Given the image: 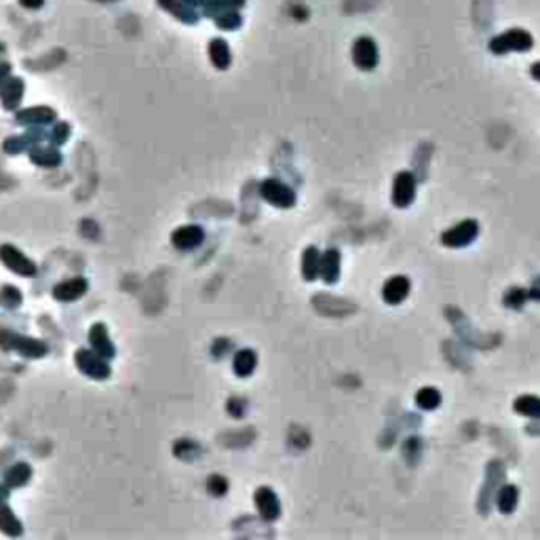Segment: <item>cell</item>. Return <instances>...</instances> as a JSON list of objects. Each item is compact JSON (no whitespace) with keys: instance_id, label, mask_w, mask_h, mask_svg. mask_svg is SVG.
Instances as JSON below:
<instances>
[{"instance_id":"cell-1","label":"cell","mask_w":540,"mask_h":540,"mask_svg":"<svg viewBox=\"0 0 540 540\" xmlns=\"http://www.w3.org/2000/svg\"><path fill=\"white\" fill-rule=\"evenodd\" d=\"M0 349L3 351H17L19 355L28 357V359H39L43 355H47V344L41 340H34V338H25L19 335L15 331L9 329H0Z\"/></svg>"},{"instance_id":"cell-2","label":"cell","mask_w":540,"mask_h":540,"mask_svg":"<svg viewBox=\"0 0 540 540\" xmlns=\"http://www.w3.org/2000/svg\"><path fill=\"white\" fill-rule=\"evenodd\" d=\"M260 194L270 205L281 209H289L295 205V192L279 180H264L260 186Z\"/></svg>"},{"instance_id":"cell-3","label":"cell","mask_w":540,"mask_h":540,"mask_svg":"<svg viewBox=\"0 0 540 540\" xmlns=\"http://www.w3.org/2000/svg\"><path fill=\"white\" fill-rule=\"evenodd\" d=\"M76 365L85 376H89L93 380H106L110 376V365L95 351H79L76 353Z\"/></svg>"},{"instance_id":"cell-4","label":"cell","mask_w":540,"mask_h":540,"mask_svg":"<svg viewBox=\"0 0 540 540\" xmlns=\"http://www.w3.org/2000/svg\"><path fill=\"white\" fill-rule=\"evenodd\" d=\"M492 51L502 55V53H509V51H528L532 47V37L523 30H509L500 34L498 39H494L490 43Z\"/></svg>"},{"instance_id":"cell-5","label":"cell","mask_w":540,"mask_h":540,"mask_svg":"<svg viewBox=\"0 0 540 540\" xmlns=\"http://www.w3.org/2000/svg\"><path fill=\"white\" fill-rule=\"evenodd\" d=\"M0 260H3V264L11 270V273H15L19 277H34V275H37V264H34L30 258H25L13 245H3V247H0Z\"/></svg>"},{"instance_id":"cell-6","label":"cell","mask_w":540,"mask_h":540,"mask_svg":"<svg viewBox=\"0 0 540 540\" xmlns=\"http://www.w3.org/2000/svg\"><path fill=\"white\" fill-rule=\"evenodd\" d=\"M477 232H479V226L475 220H464L442 234V243L448 247H466L475 241Z\"/></svg>"},{"instance_id":"cell-7","label":"cell","mask_w":540,"mask_h":540,"mask_svg":"<svg viewBox=\"0 0 540 540\" xmlns=\"http://www.w3.org/2000/svg\"><path fill=\"white\" fill-rule=\"evenodd\" d=\"M416 198V180L410 172H401L395 178L393 184V202L397 207H410L412 200Z\"/></svg>"},{"instance_id":"cell-8","label":"cell","mask_w":540,"mask_h":540,"mask_svg":"<svg viewBox=\"0 0 540 540\" xmlns=\"http://www.w3.org/2000/svg\"><path fill=\"white\" fill-rule=\"evenodd\" d=\"M256 506H258V513L266 519V521H275L279 515H281V502L277 498V494L270 490V488H258L256 490Z\"/></svg>"},{"instance_id":"cell-9","label":"cell","mask_w":540,"mask_h":540,"mask_svg":"<svg viewBox=\"0 0 540 540\" xmlns=\"http://www.w3.org/2000/svg\"><path fill=\"white\" fill-rule=\"evenodd\" d=\"M353 61L361 68V70H374L376 63H378L376 43L367 37H361L353 47Z\"/></svg>"},{"instance_id":"cell-10","label":"cell","mask_w":540,"mask_h":540,"mask_svg":"<svg viewBox=\"0 0 540 540\" xmlns=\"http://www.w3.org/2000/svg\"><path fill=\"white\" fill-rule=\"evenodd\" d=\"M202 239H205V232H202L200 226H194V224L182 226V228H178V230L172 234L174 247H178V249H182V251L196 249V247L202 243Z\"/></svg>"},{"instance_id":"cell-11","label":"cell","mask_w":540,"mask_h":540,"mask_svg":"<svg viewBox=\"0 0 540 540\" xmlns=\"http://www.w3.org/2000/svg\"><path fill=\"white\" fill-rule=\"evenodd\" d=\"M89 342L93 346V351L97 355H101L104 359H112L116 355V349L110 340V335H108V329L104 323H95L89 331Z\"/></svg>"},{"instance_id":"cell-12","label":"cell","mask_w":540,"mask_h":540,"mask_svg":"<svg viewBox=\"0 0 540 540\" xmlns=\"http://www.w3.org/2000/svg\"><path fill=\"white\" fill-rule=\"evenodd\" d=\"M87 287H89L87 281L79 277V279H70V281L59 283L53 289V295L59 302H74V300H79V298H83L87 293Z\"/></svg>"},{"instance_id":"cell-13","label":"cell","mask_w":540,"mask_h":540,"mask_svg":"<svg viewBox=\"0 0 540 540\" xmlns=\"http://www.w3.org/2000/svg\"><path fill=\"white\" fill-rule=\"evenodd\" d=\"M319 275H321L323 281L329 283V285H333L338 279H340V253H338V249H327V251L321 256Z\"/></svg>"},{"instance_id":"cell-14","label":"cell","mask_w":540,"mask_h":540,"mask_svg":"<svg viewBox=\"0 0 540 540\" xmlns=\"http://www.w3.org/2000/svg\"><path fill=\"white\" fill-rule=\"evenodd\" d=\"M410 293V279H405V277H393L384 283V289H382V298L384 302L388 304H401L405 298H408Z\"/></svg>"},{"instance_id":"cell-15","label":"cell","mask_w":540,"mask_h":540,"mask_svg":"<svg viewBox=\"0 0 540 540\" xmlns=\"http://www.w3.org/2000/svg\"><path fill=\"white\" fill-rule=\"evenodd\" d=\"M15 121L19 125H49L55 121V112L47 106H37V108H28L17 112Z\"/></svg>"},{"instance_id":"cell-16","label":"cell","mask_w":540,"mask_h":540,"mask_svg":"<svg viewBox=\"0 0 540 540\" xmlns=\"http://www.w3.org/2000/svg\"><path fill=\"white\" fill-rule=\"evenodd\" d=\"M23 81L21 79H9L5 89H3V108L5 110H15L23 97Z\"/></svg>"},{"instance_id":"cell-17","label":"cell","mask_w":540,"mask_h":540,"mask_svg":"<svg viewBox=\"0 0 540 540\" xmlns=\"http://www.w3.org/2000/svg\"><path fill=\"white\" fill-rule=\"evenodd\" d=\"M209 59L211 63L218 68V70H226L232 61V55H230V47L226 45V41L222 39H214L209 43Z\"/></svg>"},{"instance_id":"cell-18","label":"cell","mask_w":540,"mask_h":540,"mask_svg":"<svg viewBox=\"0 0 540 540\" xmlns=\"http://www.w3.org/2000/svg\"><path fill=\"white\" fill-rule=\"evenodd\" d=\"M158 5L163 9H167L172 15H176L178 19L186 21V23H196L198 15L190 9V5H186L184 0H158Z\"/></svg>"},{"instance_id":"cell-19","label":"cell","mask_w":540,"mask_h":540,"mask_svg":"<svg viewBox=\"0 0 540 540\" xmlns=\"http://www.w3.org/2000/svg\"><path fill=\"white\" fill-rule=\"evenodd\" d=\"M319 266H321V256L317 247H309L302 256V277L307 281H315L319 277Z\"/></svg>"},{"instance_id":"cell-20","label":"cell","mask_w":540,"mask_h":540,"mask_svg":"<svg viewBox=\"0 0 540 540\" xmlns=\"http://www.w3.org/2000/svg\"><path fill=\"white\" fill-rule=\"evenodd\" d=\"M256 365H258V357L249 349L239 351L234 355V371H236V376H241V378L251 376V371L256 369Z\"/></svg>"},{"instance_id":"cell-21","label":"cell","mask_w":540,"mask_h":540,"mask_svg":"<svg viewBox=\"0 0 540 540\" xmlns=\"http://www.w3.org/2000/svg\"><path fill=\"white\" fill-rule=\"evenodd\" d=\"M32 477V468L30 464L25 462H17L13 464L9 470H7V475H5V481H7V488H21L30 481Z\"/></svg>"},{"instance_id":"cell-22","label":"cell","mask_w":540,"mask_h":540,"mask_svg":"<svg viewBox=\"0 0 540 540\" xmlns=\"http://www.w3.org/2000/svg\"><path fill=\"white\" fill-rule=\"evenodd\" d=\"M0 532L7 536H19L23 532L21 521L13 515L7 504H0Z\"/></svg>"},{"instance_id":"cell-23","label":"cell","mask_w":540,"mask_h":540,"mask_svg":"<svg viewBox=\"0 0 540 540\" xmlns=\"http://www.w3.org/2000/svg\"><path fill=\"white\" fill-rule=\"evenodd\" d=\"M32 163H37L41 167H57L61 163V154L55 148H32L30 150Z\"/></svg>"},{"instance_id":"cell-24","label":"cell","mask_w":540,"mask_h":540,"mask_svg":"<svg viewBox=\"0 0 540 540\" xmlns=\"http://www.w3.org/2000/svg\"><path fill=\"white\" fill-rule=\"evenodd\" d=\"M519 500V490L515 486H502L498 492V509L502 513H513Z\"/></svg>"},{"instance_id":"cell-25","label":"cell","mask_w":540,"mask_h":540,"mask_svg":"<svg viewBox=\"0 0 540 540\" xmlns=\"http://www.w3.org/2000/svg\"><path fill=\"white\" fill-rule=\"evenodd\" d=\"M416 403H418V408L420 410H426V412H433L439 408V403H442V393H439L437 388L433 386H424L418 391L416 395Z\"/></svg>"},{"instance_id":"cell-26","label":"cell","mask_w":540,"mask_h":540,"mask_svg":"<svg viewBox=\"0 0 540 540\" xmlns=\"http://www.w3.org/2000/svg\"><path fill=\"white\" fill-rule=\"evenodd\" d=\"M515 412L528 418H540V399L534 395H523L515 401Z\"/></svg>"},{"instance_id":"cell-27","label":"cell","mask_w":540,"mask_h":540,"mask_svg":"<svg viewBox=\"0 0 540 540\" xmlns=\"http://www.w3.org/2000/svg\"><path fill=\"white\" fill-rule=\"evenodd\" d=\"M245 5V0H207V7H205V13L207 15H222V13H228V11H236Z\"/></svg>"},{"instance_id":"cell-28","label":"cell","mask_w":540,"mask_h":540,"mask_svg":"<svg viewBox=\"0 0 540 540\" xmlns=\"http://www.w3.org/2000/svg\"><path fill=\"white\" fill-rule=\"evenodd\" d=\"M43 135H37V133H30V135H21V138H9L7 142H5V150L9 152V154H17V152H21L23 148H28L32 142H37V140H41Z\"/></svg>"},{"instance_id":"cell-29","label":"cell","mask_w":540,"mask_h":540,"mask_svg":"<svg viewBox=\"0 0 540 540\" xmlns=\"http://www.w3.org/2000/svg\"><path fill=\"white\" fill-rule=\"evenodd\" d=\"M0 300H3V304L7 309H17L19 304H21V293L17 287L13 285H5L3 289H0Z\"/></svg>"},{"instance_id":"cell-30","label":"cell","mask_w":540,"mask_h":540,"mask_svg":"<svg viewBox=\"0 0 540 540\" xmlns=\"http://www.w3.org/2000/svg\"><path fill=\"white\" fill-rule=\"evenodd\" d=\"M241 15L236 13V11H228V13H222V15H218L216 17V23L222 28V30H236L241 25Z\"/></svg>"},{"instance_id":"cell-31","label":"cell","mask_w":540,"mask_h":540,"mask_svg":"<svg viewBox=\"0 0 540 540\" xmlns=\"http://www.w3.org/2000/svg\"><path fill=\"white\" fill-rule=\"evenodd\" d=\"M207 488L214 496H224L228 492V481L222 477V475H214L209 481H207Z\"/></svg>"},{"instance_id":"cell-32","label":"cell","mask_w":540,"mask_h":540,"mask_svg":"<svg viewBox=\"0 0 540 540\" xmlns=\"http://www.w3.org/2000/svg\"><path fill=\"white\" fill-rule=\"evenodd\" d=\"M523 300H526V291L523 289H511L509 293L504 295V302H506V307H511V309H519L521 304H523Z\"/></svg>"},{"instance_id":"cell-33","label":"cell","mask_w":540,"mask_h":540,"mask_svg":"<svg viewBox=\"0 0 540 540\" xmlns=\"http://www.w3.org/2000/svg\"><path fill=\"white\" fill-rule=\"evenodd\" d=\"M68 135H70V127H68L65 123H59L55 129H53V135H51V140H53V144H57V146H61V144H65V140H68Z\"/></svg>"},{"instance_id":"cell-34","label":"cell","mask_w":540,"mask_h":540,"mask_svg":"<svg viewBox=\"0 0 540 540\" xmlns=\"http://www.w3.org/2000/svg\"><path fill=\"white\" fill-rule=\"evenodd\" d=\"M228 412L232 414V416H243L245 414V401H241V399H232L230 403H228Z\"/></svg>"},{"instance_id":"cell-35","label":"cell","mask_w":540,"mask_h":540,"mask_svg":"<svg viewBox=\"0 0 540 540\" xmlns=\"http://www.w3.org/2000/svg\"><path fill=\"white\" fill-rule=\"evenodd\" d=\"M9 72H11V65L9 63H0V93H3L7 81H9Z\"/></svg>"},{"instance_id":"cell-36","label":"cell","mask_w":540,"mask_h":540,"mask_svg":"<svg viewBox=\"0 0 540 540\" xmlns=\"http://www.w3.org/2000/svg\"><path fill=\"white\" fill-rule=\"evenodd\" d=\"M19 3H21V7H25V9H39V7H43L45 0H19Z\"/></svg>"},{"instance_id":"cell-37","label":"cell","mask_w":540,"mask_h":540,"mask_svg":"<svg viewBox=\"0 0 540 540\" xmlns=\"http://www.w3.org/2000/svg\"><path fill=\"white\" fill-rule=\"evenodd\" d=\"M15 182L11 180V178H7V176H3L0 174V190H5V188H9V186H13Z\"/></svg>"},{"instance_id":"cell-38","label":"cell","mask_w":540,"mask_h":540,"mask_svg":"<svg viewBox=\"0 0 540 540\" xmlns=\"http://www.w3.org/2000/svg\"><path fill=\"white\" fill-rule=\"evenodd\" d=\"M532 76L540 81V63H534V65H532Z\"/></svg>"},{"instance_id":"cell-39","label":"cell","mask_w":540,"mask_h":540,"mask_svg":"<svg viewBox=\"0 0 540 540\" xmlns=\"http://www.w3.org/2000/svg\"><path fill=\"white\" fill-rule=\"evenodd\" d=\"M186 5H190V7H196V5H202V0H184Z\"/></svg>"},{"instance_id":"cell-40","label":"cell","mask_w":540,"mask_h":540,"mask_svg":"<svg viewBox=\"0 0 540 540\" xmlns=\"http://www.w3.org/2000/svg\"><path fill=\"white\" fill-rule=\"evenodd\" d=\"M9 496V490H5V488H0V502H3L5 498Z\"/></svg>"},{"instance_id":"cell-41","label":"cell","mask_w":540,"mask_h":540,"mask_svg":"<svg viewBox=\"0 0 540 540\" xmlns=\"http://www.w3.org/2000/svg\"><path fill=\"white\" fill-rule=\"evenodd\" d=\"M99 3H114V0H99Z\"/></svg>"}]
</instances>
